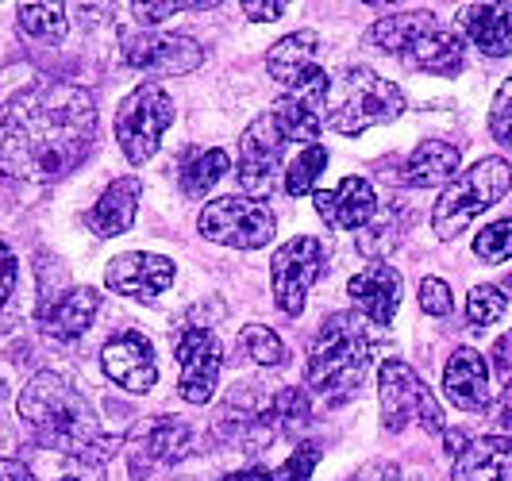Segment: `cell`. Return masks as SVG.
I'll return each mask as SVG.
<instances>
[{
    "mask_svg": "<svg viewBox=\"0 0 512 481\" xmlns=\"http://www.w3.org/2000/svg\"><path fill=\"white\" fill-rule=\"evenodd\" d=\"M104 281L112 293L131 297V301H154L174 285V262L166 254L151 251H128L108 262Z\"/></svg>",
    "mask_w": 512,
    "mask_h": 481,
    "instance_id": "cell-14",
    "label": "cell"
},
{
    "mask_svg": "<svg viewBox=\"0 0 512 481\" xmlns=\"http://www.w3.org/2000/svg\"><path fill=\"white\" fill-rule=\"evenodd\" d=\"M0 481H35V474L16 458H0Z\"/></svg>",
    "mask_w": 512,
    "mask_h": 481,
    "instance_id": "cell-44",
    "label": "cell"
},
{
    "mask_svg": "<svg viewBox=\"0 0 512 481\" xmlns=\"http://www.w3.org/2000/svg\"><path fill=\"white\" fill-rule=\"evenodd\" d=\"M451 289H447V281L443 278H424L420 281V308L428 312V316H447L451 312Z\"/></svg>",
    "mask_w": 512,
    "mask_h": 481,
    "instance_id": "cell-37",
    "label": "cell"
},
{
    "mask_svg": "<svg viewBox=\"0 0 512 481\" xmlns=\"http://www.w3.org/2000/svg\"><path fill=\"white\" fill-rule=\"evenodd\" d=\"M181 8H189V4H181V0H139L131 12H135V20L139 24H162V20H170V16H178Z\"/></svg>",
    "mask_w": 512,
    "mask_h": 481,
    "instance_id": "cell-38",
    "label": "cell"
},
{
    "mask_svg": "<svg viewBox=\"0 0 512 481\" xmlns=\"http://www.w3.org/2000/svg\"><path fill=\"white\" fill-rule=\"evenodd\" d=\"M316 212L324 216V224L343 231H362L378 216V197L374 185L366 178H343L328 193H316Z\"/></svg>",
    "mask_w": 512,
    "mask_h": 481,
    "instance_id": "cell-16",
    "label": "cell"
},
{
    "mask_svg": "<svg viewBox=\"0 0 512 481\" xmlns=\"http://www.w3.org/2000/svg\"><path fill=\"white\" fill-rule=\"evenodd\" d=\"M443 393L451 405H459L462 412H486L493 401V389H489V366L486 358L478 355L474 347H459L455 355L447 358V370H443Z\"/></svg>",
    "mask_w": 512,
    "mask_h": 481,
    "instance_id": "cell-17",
    "label": "cell"
},
{
    "mask_svg": "<svg viewBox=\"0 0 512 481\" xmlns=\"http://www.w3.org/2000/svg\"><path fill=\"white\" fill-rule=\"evenodd\" d=\"M239 343H243V351L255 358L258 366H282L285 355H289L282 335L274 328H262V324H247V328L239 331Z\"/></svg>",
    "mask_w": 512,
    "mask_h": 481,
    "instance_id": "cell-32",
    "label": "cell"
},
{
    "mask_svg": "<svg viewBox=\"0 0 512 481\" xmlns=\"http://www.w3.org/2000/svg\"><path fill=\"white\" fill-rule=\"evenodd\" d=\"M436 16L432 12H424V8H416V12H393V16H385L378 24L366 31V39L378 47V51H389V54H405L428 35V31H436Z\"/></svg>",
    "mask_w": 512,
    "mask_h": 481,
    "instance_id": "cell-25",
    "label": "cell"
},
{
    "mask_svg": "<svg viewBox=\"0 0 512 481\" xmlns=\"http://www.w3.org/2000/svg\"><path fill=\"white\" fill-rule=\"evenodd\" d=\"M231 158L220 147H208V151H201V147H189V151L181 154L178 162V185L185 197H205L208 189L216 185V181L228 174Z\"/></svg>",
    "mask_w": 512,
    "mask_h": 481,
    "instance_id": "cell-28",
    "label": "cell"
},
{
    "mask_svg": "<svg viewBox=\"0 0 512 481\" xmlns=\"http://www.w3.org/2000/svg\"><path fill=\"white\" fill-rule=\"evenodd\" d=\"M378 347H382V339L370 331L366 316L335 312L320 328L316 343L308 347V385L332 401L351 397L366 378Z\"/></svg>",
    "mask_w": 512,
    "mask_h": 481,
    "instance_id": "cell-3",
    "label": "cell"
},
{
    "mask_svg": "<svg viewBox=\"0 0 512 481\" xmlns=\"http://www.w3.org/2000/svg\"><path fill=\"white\" fill-rule=\"evenodd\" d=\"M139 178H116L108 189L101 193V201L93 204L89 212V228L101 239H116L131 228L135 220V208H139Z\"/></svg>",
    "mask_w": 512,
    "mask_h": 481,
    "instance_id": "cell-23",
    "label": "cell"
},
{
    "mask_svg": "<svg viewBox=\"0 0 512 481\" xmlns=\"http://www.w3.org/2000/svg\"><path fill=\"white\" fill-rule=\"evenodd\" d=\"M405 208H385V212H378L366 228L359 231V254H366V258H382V254L397 251V243H401V235H405Z\"/></svg>",
    "mask_w": 512,
    "mask_h": 481,
    "instance_id": "cell-29",
    "label": "cell"
},
{
    "mask_svg": "<svg viewBox=\"0 0 512 481\" xmlns=\"http://www.w3.org/2000/svg\"><path fill=\"white\" fill-rule=\"evenodd\" d=\"M512 466V443L505 435H478L466 439L455 455L451 481H505V470Z\"/></svg>",
    "mask_w": 512,
    "mask_h": 481,
    "instance_id": "cell-21",
    "label": "cell"
},
{
    "mask_svg": "<svg viewBox=\"0 0 512 481\" xmlns=\"http://www.w3.org/2000/svg\"><path fill=\"white\" fill-rule=\"evenodd\" d=\"M97 139V101L66 81L39 77L0 104V174L58 181Z\"/></svg>",
    "mask_w": 512,
    "mask_h": 481,
    "instance_id": "cell-1",
    "label": "cell"
},
{
    "mask_svg": "<svg viewBox=\"0 0 512 481\" xmlns=\"http://www.w3.org/2000/svg\"><path fill=\"white\" fill-rule=\"evenodd\" d=\"M12 285H16V254L0 243V308L12 297Z\"/></svg>",
    "mask_w": 512,
    "mask_h": 481,
    "instance_id": "cell-41",
    "label": "cell"
},
{
    "mask_svg": "<svg viewBox=\"0 0 512 481\" xmlns=\"http://www.w3.org/2000/svg\"><path fill=\"white\" fill-rule=\"evenodd\" d=\"M104 374L116 381L128 393H147L158 381V366H154V343L143 331H120L104 343L101 351Z\"/></svg>",
    "mask_w": 512,
    "mask_h": 481,
    "instance_id": "cell-15",
    "label": "cell"
},
{
    "mask_svg": "<svg viewBox=\"0 0 512 481\" xmlns=\"http://www.w3.org/2000/svg\"><path fill=\"white\" fill-rule=\"evenodd\" d=\"M493 370L505 385V401H512V331L493 343Z\"/></svg>",
    "mask_w": 512,
    "mask_h": 481,
    "instance_id": "cell-39",
    "label": "cell"
},
{
    "mask_svg": "<svg viewBox=\"0 0 512 481\" xmlns=\"http://www.w3.org/2000/svg\"><path fill=\"white\" fill-rule=\"evenodd\" d=\"M489 131H493V139L512 143V77L497 89V97H493V108H489Z\"/></svg>",
    "mask_w": 512,
    "mask_h": 481,
    "instance_id": "cell-35",
    "label": "cell"
},
{
    "mask_svg": "<svg viewBox=\"0 0 512 481\" xmlns=\"http://www.w3.org/2000/svg\"><path fill=\"white\" fill-rule=\"evenodd\" d=\"M324 270V247L320 239L312 235H297L289 239L282 251H274L270 258V289H274V301L285 316H301L308 301V289L312 281L320 278Z\"/></svg>",
    "mask_w": 512,
    "mask_h": 481,
    "instance_id": "cell-11",
    "label": "cell"
},
{
    "mask_svg": "<svg viewBox=\"0 0 512 481\" xmlns=\"http://www.w3.org/2000/svg\"><path fill=\"white\" fill-rule=\"evenodd\" d=\"M197 224H201L205 239L231 247V251H258V247L274 243V231H278V220L266 208V201H251L243 193L205 204Z\"/></svg>",
    "mask_w": 512,
    "mask_h": 481,
    "instance_id": "cell-8",
    "label": "cell"
},
{
    "mask_svg": "<svg viewBox=\"0 0 512 481\" xmlns=\"http://www.w3.org/2000/svg\"><path fill=\"white\" fill-rule=\"evenodd\" d=\"M347 293H351V301L359 304L362 316L370 324L385 328L397 316V304H401L405 285H401V274L393 266L378 262V266H370V270H362V274H355V278L347 281Z\"/></svg>",
    "mask_w": 512,
    "mask_h": 481,
    "instance_id": "cell-19",
    "label": "cell"
},
{
    "mask_svg": "<svg viewBox=\"0 0 512 481\" xmlns=\"http://www.w3.org/2000/svg\"><path fill=\"white\" fill-rule=\"evenodd\" d=\"M378 393H382V428L389 435L412 428V424L424 431H443V408L436 405L432 389L412 366L385 362L378 374Z\"/></svg>",
    "mask_w": 512,
    "mask_h": 481,
    "instance_id": "cell-7",
    "label": "cell"
},
{
    "mask_svg": "<svg viewBox=\"0 0 512 481\" xmlns=\"http://www.w3.org/2000/svg\"><path fill=\"white\" fill-rule=\"evenodd\" d=\"M459 27L486 58L512 51V4H470L459 12Z\"/></svg>",
    "mask_w": 512,
    "mask_h": 481,
    "instance_id": "cell-22",
    "label": "cell"
},
{
    "mask_svg": "<svg viewBox=\"0 0 512 481\" xmlns=\"http://www.w3.org/2000/svg\"><path fill=\"white\" fill-rule=\"evenodd\" d=\"M243 16L251 24H274L285 16V4H266V0H255V4H243Z\"/></svg>",
    "mask_w": 512,
    "mask_h": 481,
    "instance_id": "cell-42",
    "label": "cell"
},
{
    "mask_svg": "<svg viewBox=\"0 0 512 481\" xmlns=\"http://www.w3.org/2000/svg\"><path fill=\"white\" fill-rule=\"evenodd\" d=\"M282 151H285V135L278 120L270 112H262L255 124L239 135V166H235V178L243 197L262 201L274 181L282 174Z\"/></svg>",
    "mask_w": 512,
    "mask_h": 481,
    "instance_id": "cell-10",
    "label": "cell"
},
{
    "mask_svg": "<svg viewBox=\"0 0 512 481\" xmlns=\"http://www.w3.org/2000/svg\"><path fill=\"white\" fill-rule=\"evenodd\" d=\"M174 355H178V366H181V378H178L181 397H185L189 405L212 401V389H216L220 366H224V347H220V339L208 328H185L178 335Z\"/></svg>",
    "mask_w": 512,
    "mask_h": 481,
    "instance_id": "cell-13",
    "label": "cell"
},
{
    "mask_svg": "<svg viewBox=\"0 0 512 481\" xmlns=\"http://www.w3.org/2000/svg\"><path fill=\"white\" fill-rule=\"evenodd\" d=\"M54 481H104V466H93V462H74L70 458V466H66V474Z\"/></svg>",
    "mask_w": 512,
    "mask_h": 481,
    "instance_id": "cell-43",
    "label": "cell"
},
{
    "mask_svg": "<svg viewBox=\"0 0 512 481\" xmlns=\"http://www.w3.org/2000/svg\"><path fill=\"white\" fill-rule=\"evenodd\" d=\"M193 443L197 439H193V428L185 420H178V416H158L135 439V466L139 470L147 462L151 466H174V462H181V458L193 451Z\"/></svg>",
    "mask_w": 512,
    "mask_h": 481,
    "instance_id": "cell-20",
    "label": "cell"
},
{
    "mask_svg": "<svg viewBox=\"0 0 512 481\" xmlns=\"http://www.w3.org/2000/svg\"><path fill=\"white\" fill-rule=\"evenodd\" d=\"M97 308H101V293L89 289V285H77V289H66L58 301L43 308L39 328L51 343H74L93 328Z\"/></svg>",
    "mask_w": 512,
    "mask_h": 481,
    "instance_id": "cell-18",
    "label": "cell"
},
{
    "mask_svg": "<svg viewBox=\"0 0 512 481\" xmlns=\"http://www.w3.org/2000/svg\"><path fill=\"white\" fill-rule=\"evenodd\" d=\"M224 481H274V474H270L266 466H251V470H235V474H228Z\"/></svg>",
    "mask_w": 512,
    "mask_h": 481,
    "instance_id": "cell-45",
    "label": "cell"
},
{
    "mask_svg": "<svg viewBox=\"0 0 512 481\" xmlns=\"http://www.w3.org/2000/svg\"><path fill=\"white\" fill-rule=\"evenodd\" d=\"M16 16H20L24 35L39 39V43H62L66 39V8L62 4H24Z\"/></svg>",
    "mask_w": 512,
    "mask_h": 481,
    "instance_id": "cell-30",
    "label": "cell"
},
{
    "mask_svg": "<svg viewBox=\"0 0 512 481\" xmlns=\"http://www.w3.org/2000/svg\"><path fill=\"white\" fill-rule=\"evenodd\" d=\"M20 416H24L27 428L35 431L39 447L62 451L74 462L104 466L108 455L120 447V439L101 431L97 412L81 397V389L66 374H54V370H43L24 385Z\"/></svg>",
    "mask_w": 512,
    "mask_h": 481,
    "instance_id": "cell-2",
    "label": "cell"
},
{
    "mask_svg": "<svg viewBox=\"0 0 512 481\" xmlns=\"http://www.w3.org/2000/svg\"><path fill=\"white\" fill-rule=\"evenodd\" d=\"M509 293H512V278H509Z\"/></svg>",
    "mask_w": 512,
    "mask_h": 481,
    "instance_id": "cell-47",
    "label": "cell"
},
{
    "mask_svg": "<svg viewBox=\"0 0 512 481\" xmlns=\"http://www.w3.org/2000/svg\"><path fill=\"white\" fill-rule=\"evenodd\" d=\"M512 189V166L505 158H482L462 178L439 193L432 208V228L439 239H455L470 220H478L489 204H497Z\"/></svg>",
    "mask_w": 512,
    "mask_h": 481,
    "instance_id": "cell-5",
    "label": "cell"
},
{
    "mask_svg": "<svg viewBox=\"0 0 512 481\" xmlns=\"http://www.w3.org/2000/svg\"><path fill=\"white\" fill-rule=\"evenodd\" d=\"M474 251H478L482 262H509L512 258V220H497V224H489V228L478 231Z\"/></svg>",
    "mask_w": 512,
    "mask_h": 481,
    "instance_id": "cell-34",
    "label": "cell"
},
{
    "mask_svg": "<svg viewBox=\"0 0 512 481\" xmlns=\"http://www.w3.org/2000/svg\"><path fill=\"white\" fill-rule=\"evenodd\" d=\"M409 66L412 70H428V74H443V77H455L462 74V66H466V39L455 35V31H428L409 54Z\"/></svg>",
    "mask_w": 512,
    "mask_h": 481,
    "instance_id": "cell-26",
    "label": "cell"
},
{
    "mask_svg": "<svg viewBox=\"0 0 512 481\" xmlns=\"http://www.w3.org/2000/svg\"><path fill=\"white\" fill-rule=\"evenodd\" d=\"M266 70L270 77L289 89V97H312V101L328 104L332 93V77L320 66V39L316 31H293L278 39L266 54Z\"/></svg>",
    "mask_w": 512,
    "mask_h": 481,
    "instance_id": "cell-9",
    "label": "cell"
},
{
    "mask_svg": "<svg viewBox=\"0 0 512 481\" xmlns=\"http://www.w3.org/2000/svg\"><path fill=\"white\" fill-rule=\"evenodd\" d=\"M501 428H505V439L512 443V401L505 405V412H501Z\"/></svg>",
    "mask_w": 512,
    "mask_h": 481,
    "instance_id": "cell-46",
    "label": "cell"
},
{
    "mask_svg": "<svg viewBox=\"0 0 512 481\" xmlns=\"http://www.w3.org/2000/svg\"><path fill=\"white\" fill-rule=\"evenodd\" d=\"M459 174V151L443 139H428L405 158L401 166V181L416 185V189H436V185H451Z\"/></svg>",
    "mask_w": 512,
    "mask_h": 481,
    "instance_id": "cell-24",
    "label": "cell"
},
{
    "mask_svg": "<svg viewBox=\"0 0 512 481\" xmlns=\"http://www.w3.org/2000/svg\"><path fill=\"white\" fill-rule=\"evenodd\" d=\"M324 170H328V151H324L320 143H316V147H305V151L293 158V166L285 170V193H289V197L312 193Z\"/></svg>",
    "mask_w": 512,
    "mask_h": 481,
    "instance_id": "cell-31",
    "label": "cell"
},
{
    "mask_svg": "<svg viewBox=\"0 0 512 481\" xmlns=\"http://www.w3.org/2000/svg\"><path fill=\"white\" fill-rule=\"evenodd\" d=\"M170 120H174V101H170V93L162 85L147 81V85L131 89L124 97L120 112H116V143H120V151L128 154L131 166L151 162Z\"/></svg>",
    "mask_w": 512,
    "mask_h": 481,
    "instance_id": "cell-6",
    "label": "cell"
},
{
    "mask_svg": "<svg viewBox=\"0 0 512 481\" xmlns=\"http://www.w3.org/2000/svg\"><path fill=\"white\" fill-rule=\"evenodd\" d=\"M316 462H320V447L316 443H301L293 455L285 458V466L278 470V481H308L312 470H316Z\"/></svg>",
    "mask_w": 512,
    "mask_h": 481,
    "instance_id": "cell-36",
    "label": "cell"
},
{
    "mask_svg": "<svg viewBox=\"0 0 512 481\" xmlns=\"http://www.w3.org/2000/svg\"><path fill=\"white\" fill-rule=\"evenodd\" d=\"M401 112H405L401 85L385 81L366 66H351L328 93L324 124L335 127L339 135H362L378 124H393Z\"/></svg>",
    "mask_w": 512,
    "mask_h": 481,
    "instance_id": "cell-4",
    "label": "cell"
},
{
    "mask_svg": "<svg viewBox=\"0 0 512 481\" xmlns=\"http://www.w3.org/2000/svg\"><path fill=\"white\" fill-rule=\"evenodd\" d=\"M262 401H258L255 389H243V385H235L228 397H224V405L216 412V420H212V431L224 439V443H235V447H243V439H247V431L255 428V420L262 416Z\"/></svg>",
    "mask_w": 512,
    "mask_h": 481,
    "instance_id": "cell-27",
    "label": "cell"
},
{
    "mask_svg": "<svg viewBox=\"0 0 512 481\" xmlns=\"http://www.w3.org/2000/svg\"><path fill=\"white\" fill-rule=\"evenodd\" d=\"M205 62V47L178 31H139L124 39V66L147 74H189Z\"/></svg>",
    "mask_w": 512,
    "mask_h": 481,
    "instance_id": "cell-12",
    "label": "cell"
},
{
    "mask_svg": "<svg viewBox=\"0 0 512 481\" xmlns=\"http://www.w3.org/2000/svg\"><path fill=\"white\" fill-rule=\"evenodd\" d=\"M347 481H401V466H393V462H366Z\"/></svg>",
    "mask_w": 512,
    "mask_h": 481,
    "instance_id": "cell-40",
    "label": "cell"
},
{
    "mask_svg": "<svg viewBox=\"0 0 512 481\" xmlns=\"http://www.w3.org/2000/svg\"><path fill=\"white\" fill-rule=\"evenodd\" d=\"M505 308H509V293L505 289H497V285H474L470 297H466V320L478 324V328H489V324H497L505 316Z\"/></svg>",
    "mask_w": 512,
    "mask_h": 481,
    "instance_id": "cell-33",
    "label": "cell"
}]
</instances>
